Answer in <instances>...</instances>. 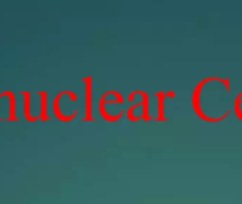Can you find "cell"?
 I'll list each match as a JSON object with an SVG mask.
<instances>
[{
    "instance_id": "obj_1",
    "label": "cell",
    "mask_w": 242,
    "mask_h": 204,
    "mask_svg": "<svg viewBox=\"0 0 242 204\" xmlns=\"http://www.w3.org/2000/svg\"><path fill=\"white\" fill-rule=\"evenodd\" d=\"M0 121H17L16 99L11 92L0 94Z\"/></svg>"
}]
</instances>
